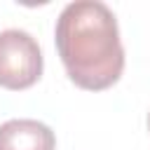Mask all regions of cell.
<instances>
[{
    "mask_svg": "<svg viewBox=\"0 0 150 150\" xmlns=\"http://www.w3.org/2000/svg\"><path fill=\"white\" fill-rule=\"evenodd\" d=\"M148 131H150V112H148Z\"/></svg>",
    "mask_w": 150,
    "mask_h": 150,
    "instance_id": "obj_4",
    "label": "cell"
},
{
    "mask_svg": "<svg viewBox=\"0 0 150 150\" xmlns=\"http://www.w3.org/2000/svg\"><path fill=\"white\" fill-rule=\"evenodd\" d=\"M54 42L68 77L82 89H108L124 70L120 26L101 0L68 2L56 19Z\"/></svg>",
    "mask_w": 150,
    "mask_h": 150,
    "instance_id": "obj_1",
    "label": "cell"
},
{
    "mask_svg": "<svg viewBox=\"0 0 150 150\" xmlns=\"http://www.w3.org/2000/svg\"><path fill=\"white\" fill-rule=\"evenodd\" d=\"M42 75V52L38 40L21 28L0 30V87L26 89Z\"/></svg>",
    "mask_w": 150,
    "mask_h": 150,
    "instance_id": "obj_2",
    "label": "cell"
},
{
    "mask_svg": "<svg viewBox=\"0 0 150 150\" xmlns=\"http://www.w3.org/2000/svg\"><path fill=\"white\" fill-rule=\"evenodd\" d=\"M54 131L38 120L19 117L0 124V150H54Z\"/></svg>",
    "mask_w": 150,
    "mask_h": 150,
    "instance_id": "obj_3",
    "label": "cell"
}]
</instances>
